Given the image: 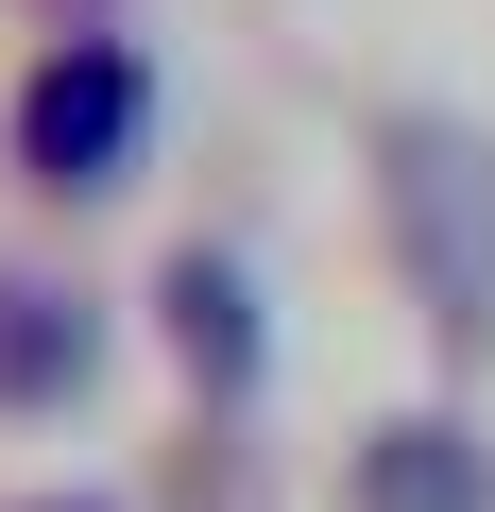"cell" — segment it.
<instances>
[{"label":"cell","mask_w":495,"mask_h":512,"mask_svg":"<svg viewBox=\"0 0 495 512\" xmlns=\"http://www.w3.org/2000/svg\"><path fill=\"white\" fill-rule=\"evenodd\" d=\"M376 154H393V239H410L444 342H495V154L461 120H376Z\"/></svg>","instance_id":"cell-1"},{"label":"cell","mask_w":495,"mask_h":512,"mask_svg":"<svg viewBox=\"0 0 495 512\" xmlns=\"http://www.w3.org/2000/svg\"><path fill=\"white\" fill-rule=\"evenodd\" d=\"M120 120H137V52H69V69L35 86V154H52V188H103Z\"/></svg>","instance_id":"cell-2"},{"label":"cell","mask_w":495,"mask_h":512,"mask_svg":"<svg viewBox=\"0 0 495 512\" xmlns=\"http://www.w3.org/2000/svg\"><path fill=\"white\" fill-rule=\"evenodd\" d=\"M495 478H478V444L461 427H393L376 461H359V512H478Z\"/></svg>","instance_id":"cell-3"},{"label":"cell","mask_w":495,"mask_h":512,"mask_svg":"<svg viewBox=\"0 0 495 512\" xmlns=\"http://www.w3.org/2000/svg\"><path fill=\"white\" fill-rule=\"evenodd\" d=\"M69 376H86V325L52 291H0V393H69Z\"/></svg>","instance_id":"cell-4"},{"label":"cell","mask_w":495,"mask_h":512,"mask_svg":"<svg viewBox=\"0 0 495 512\" xmlns=\"http://www.w3.org/2000/svg\"><path fill=\"white\" fill-rule=\"evenodd\" d=\"M171 325H188V359H205V376L257 359V325H239V274H222V256H188V274H171Z\"/></svg>","instance_id":"cell-5"}]
</instances>
